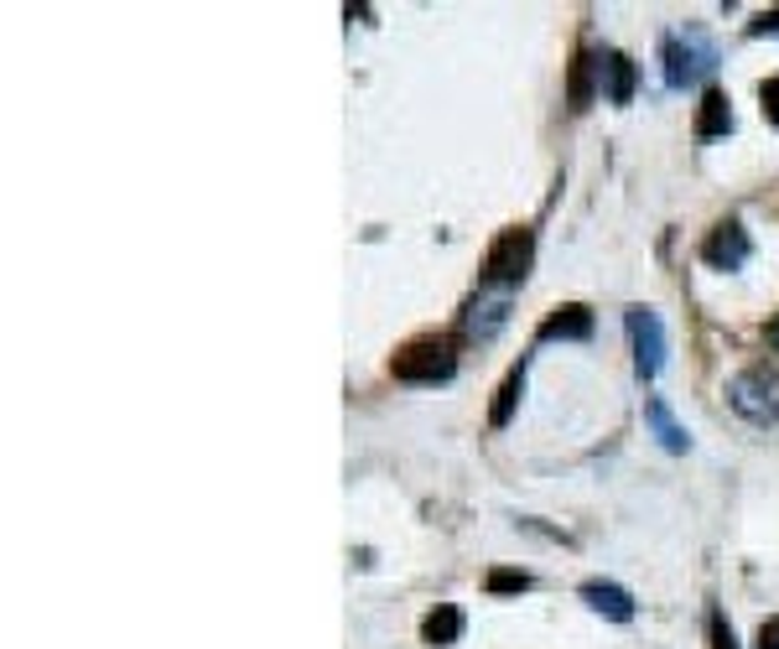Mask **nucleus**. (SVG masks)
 <instances>
[{"instance_id": "obj_1", "label": "nucleus", "mask_w": 779, "mask_h": 649, "mask_svg": "<svg viewBox=\"0 0 779 649\" xmlns=\"http://www.w3.org/2000/svg\"><path fill=\"white\" fill-rule=\"evenodd\" d=\"M395 379H411V385H437L457 370V353H452V338H416L395 353Z\"/></svg>"}, {"instance_id": "obj_2", "label": "nucleus", "mask_w": 779, "mask_h": 649, "mask_svg": "<svg viewBox=\"0 0 779 649\" xmlns=\"http://www.w3.org/2000/svg\"><path fill=\"white\" fill-rule=\"evenodd\" d=\"M728 400H732V411L743 421H754V426L779 421V379L769 370H743L728 385Z\"/></svg>"}, {"instance_id": "obj_3", "label": "nucleus", "mask_w": 779, "mask_h": 649, "mask_svg": "<svg viewBox=\"0 0 779 649\" xmlns=\"http://www.w3.org/2000/svg\"><path fill=\"white\" fill-rule=\"evenodd\" d=\"M629 344H634L639 379H655L661 364H665V327L650 307H629Z\"/></svg>"}, {"instance_id": "obj_4", "label": "nucleus", "mask_w": 779, "mask_h": 649, "mask_svg": "<svg viewBox=\"0 0 779 649\" xmlns=\"http://www.w3.org/2000/svg\"><path fill=\"white\" fill-rule=\"evenodd\" d=\"M530 271V234L525 229H504L494 239V250L483 260V276L494 280V286H519Z\"/></svg>"}, {"instance_id": "obj_5", "label": "nucleus", "mask_w": 779, "mask_h": 649, "mask_svg": "<svg viewBox=\"0 0 779 649\" xmlns=\"http://www.w3.org/2000/svg\"><path fill=\"white\" fill-rule=\"evenodd\" d=\"M712 68V52L702 42H681V37H665V78L676 84V89H686L696 73Z\"/></svg>"}, {"instance_id": "obj_6", "label": "nucleus", "mask_w": 779, "mask_h": 649, "mask_svg": "<svg viewBox=\"0 0 779 649\" xmlns=\"http://www.w3.org/2000/svg\"><path fill=\"white\" fill-rule=\"evenodd\" d=\"M707 265H717V271H738L743 260H749V234H743V224H717L712 229V239H707Z\"/></svg>"}, {"instance_id": "obj_7", "label": "nucleus", "mask_w": 779, "mask_h": 649, "mask_svg": "<svg viewBox=\"0 0 779 649\" xmlns=\"http://www.w3.org/2000/svg\"><path fill=\"white\" fill-rule=\"evenodd\" d=\"M582 598H588V608H598L603 619H614V624H629V619H634V598H629L618 582H582Z\"/></svg>"}, {"instance_id": "obj_8", "label": "nucleus", "mask_w": 779, "mask_h": 649, "mask_svg": "<svg viewBox=\"0 0 779 649\" xmlns=\"http://www.w3.org/2000/svg\"><path fill=\"white\" fill-rule=\"evenodd\" d=\"M732 130V104L723 89H707L702 93V110H696V136L712 140V136H728Z\"/></svg>"}, {"instance_id": "obj_9", "label": "nucleus", "mask_w": 779, "mask_h": 649, "mask_svg": "<svg viewBox=\"0 0 779 649\" xmlns=\"http://www.w3.org/2000/svg\"><path fill=\"white\" fill-rule=\"evenodd\" d=\"M592 333V312L588 307H556V312H551V317H545L541 323V338H588Z\"/></svg>"}, {"instance_id": "obj_10", "label": "nucleus", "mask_w": 779, "mask_h": 649, "mask_svg": "<svg viewBox=\"0 0 779 649\" xmlns=\"http://www.w3.org/2000/svg\"><path fill=\"white\" fill-rule=\"evenodd\" d=\"M644 421L655 426V437H661L665 452H686V447H691L686 426H676V416L665 411V400H644Z\"/></svg>"}, {"instance_id": "obj_11", "label": "nucleus", "mask_w": 779, "mask_h": 649, "mask_svg": "<svg viewBox=\"0 0 779 649\" xmlns=\"http://www.w3.org/2000/svg\"><path fill=\"white\" fill-rule=\"evenodd\" d=\"M603 73H608V99H614V104H629V99H634V63H629L624 52H608V58H603Z\"/></svg>"}, {"instance_id": "obj_12", "label": "nucleus", "mask_w": 779, "mask_h": 649, "mask_svg": "<svg viewBox=\"0 0 779 649\" xmlns=\"http://www.w3.org/2000/svg\"><path fill=\"white\" fill-rule=\"evenodd\" d=\"M457 634H463V613H457V608H437V613H426V624H422L426 645H452Z\"/></svg>"}, {"instance_id": "obj_13", "label": "nucleus", "mask_w": 779, "mask_h": 649, "mask_svg": "<svg viewBox=\"0 0 779 649\" xmlns=\"http://www.w3.org/2000/svg\"><path fill=\"white\" fill-rule=\"evenodd\" d=\"M592 68H603V63H592L588 52H577V58H571V84H567L571 110H588L592 104Z\"/></svg>"}, {"instance_id": "obj_14", "label": "nucleus", "mask_w": 779, "mask_h": 649, "mask_svg": "<svg viewBox=\"0 0 779 649\" xmlns=\"http://www.w3.org/2000/svg\"><path fill=\"white\" fill-rule=\"evenodd\" d=\"M519 390H525V364H519V370H510V374H504V385H499V400H494V411H489V421H494V426H504V421L515 416Z\"/></svg>"}, {"instance_id": "obj_15", "label": "nucleus", "mask_w": 779, "mask_h": 649, "mask_svg": "<svg viewBox=\"0 0 779 649\" xmlns=\"http://www.w3.org/2000/svg\"><path fill=\"white\" fill-rule=\"evenodd\" d=\"M504 312H510L504 302H473V312H468V333L489 338V333H494V327L504 323Z\"/></svg>"}, {"instance_id": "obj_16", "label": "nucleus", "mask_w": 779, "mask_h": 649, "mask_svg": "<svg viewBox=\"0 0 779 649\" xmlns=\"http://www.w3.org/2000/svg\"><path fill=\"white\" fill-rule=\"evenodd\" d=\"M525 587H530V572H510V566L489 572V592H525Z\"/></svg>"}, {"instance_id": "obj_17", "label": "nucleus", "mask_w": 779, "mask_h": 649, "mask_svg": "<svg viewBox=\"0 0 779 649\" xmlns=\"http://www.w3.org/2000/svg\"><path fill=\"white\" fill-rule=\"evenodd\" d=\"M758 99H764V120H769V125H779V78H764Z\"/></svg>"}, {"instance_id": "obj_18", "label": "nucleus", "mask_w": 779, "mask_h": 649, "mask_svg": "<svg viewBox=\"0 0 779 649\" xmlns=\"http://www.w3.org/2000/svg\"><path fill=\"white\" fill-rule=\"evenodd\" d=\"M712 649H738V639H732V624L723 619V613H712Z\"/></svg>"}, {"instance_id": "obj_19", "label": "nucleus", "mask_w": 779, "mask_h": 649, "mask_svg": "<svg viewBox=\"0 0 779 649\" xmlns=\"http://www.w3.org/2000/svg\"><path fill=\"white\" fill-rule=\"evenodd\" d=\"M758 649H779V619H764V624H758Z\"/></svg>"}, {"instance_id": "obj_20", "label": "nucleus", "mask_w": 779, "mask_h": 649, "mask_svg": "<svg viewBox=\"0 0 779 649\" xmlns=\"http://www.w3.org/2000/svg\"><path fill=\"white\" fill-rule=\"evenodd\" d=\"M749 32H754V37H764V32H779V11H764V16H758Z\"/></svg>"}, {"instance_id": "obj_21", "label": "nucleus", "mask_w": 779, "mask_h": 649, "mask_svg": "<svg viewBox=\"0 0 779 649\" xmlns=\"http://www.w3.org/2000/svg\"><path fill=\"white\" fill-rule=\"evenodd\" d=\"M769 344L779 348V317H775V323H769Z\"/></svg>"}]
</instances>
